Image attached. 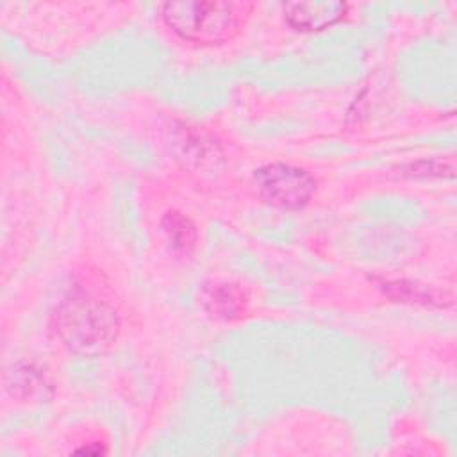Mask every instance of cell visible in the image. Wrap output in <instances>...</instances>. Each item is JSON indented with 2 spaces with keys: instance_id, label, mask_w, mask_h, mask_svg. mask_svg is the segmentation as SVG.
Listing matches in <instances>:
<instances>
[{
  "instance_id": "cell-1",
  "label": "cell",
  "mask_w": 457,
  "mask_h": 457,
  "mask_svg": "<svg viewBox=\"0 0 457 457\" xmlns=\"http://www.w3.org/2000/svg\"><path fill=\"white\" fill-rule=\"evenodd\" d=\"M55 330L71 352L98 355L107 352L116 341L120 320L116 311L105 302L77 295L59 305Z\"/></svg>"
},
{
  "instance_id": "cell-4",
  "label": "cell",
  "mask_w": 457,
  "mask_h": 457,
  "mask_svg": "<svg viewBox=\"0 0 457 457\" xmlns=\"http://www.w3.org/2000/svg\"><path fill=\"white\" fill-rule=\"evenodd\" d=\"M346 12V4L343 2H291L284 5L286 21L296 30H321Z\"/></svg>"
},
{
  "instance_id": "cell-7",
  "label": "cell",
  "mask_w": 457,
  "mask_h": 457,
  "mask_svg": "<svg viewBox=\"0 0 457 457\" xmlns=\"http://www.w3.org/2000/svg\"><path fill=\"white\" fill-rule=\"evenodd\" d=\"M162 228L175 252L182 255H187L193 252L196 245V227L189 218H186L177 211H170L162 218Z\"/></svg>"
},
{
  "instance_id": "cell-2",
  "label": "cell",
  "mask_w": 457,
  "mask_h": 457,
  "mask_svg": "<svg viewBox=\"0 0 457 457\" xmlns=\"http://www.w3.org/2000/svg\"><path fill=\"white\" fill-rule=\"evenodd\" d=\"M252 7L248 2H170L162 7V18L182 39L214 45L234 37Z\"/></svg>"
},
{
  "instance_id": "cell-3",
  "label": "cell",
  "mask_w": 457,
  "mask_h": 457,
  "mask_svg": "<svg viewBox=\"0 0 457 457\" xmlns=\"http://www.w3.org/2000/svg\"><path fill=\"white\" fill-rule=\"evenodd\" d=\"M259 195L271 205L284 209L303 207L316 191V180L302 168L289 164H268L255 171Z\"/></svg>"
},
{
  "instance_id": "cell-6",
  "label": "cell",
  "mask_w": 457,
  "mask_h": 457,
  "mask_svg": "<svg viewBox=\"0 0 457 457\" xmlns=\"http://www.w3.org/2000/svg\"><path fill=\"white\" fill-rule=\"evenodd\" d=\"M5 387L12 396L23 402L45 400L52 395V384L46 375L27 362H18L11 371H7Z\"/></svg>"
},
{
  "instance_id": "cell-5",
  "label": "cell",
  "mask_w": 457,
  "mask_h": 457,
  "mask_svg": "<svg viewBox=\"0 0 457 457\" xmlns=\"http://www.w3.org/2000/svg\"><path fill=\"white\" fill-rule=\"evenodd\" d=\"M202 309L216 320H236L246 311L245 291L232 282H209L200 289Z\"/></svg>"
}]
</instances>
